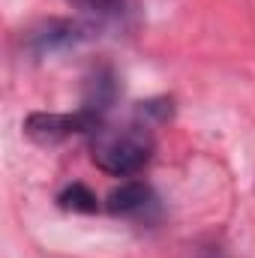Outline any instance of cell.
Here are the masks:
<instances>
[{
  "instance_id": "cell-3",
  "label": "cell",
  "mask_w": 255,
  "mask_h": 258,
  "mask_svg": "<svg viewBox=\"0 0 255 258\" xmlns=\"http://www.w3.org/2000/svg\"><path fill=\"white\" fill-rule=\"evenodd\" d=\"M99 126H102V123H99L90 111H84V108H78L75 114H45V111H36V114H30V117L24 120L27 138H33V141L42 144V147L60 144V141L72 138V135L93 132V129H99Z\"/></svg>"
},
{
  "instance_id": "cell-2",
  "label": "cell",
  "mask_w": 255,
  "mask_h": 258,
  "mask_svg": "<svg viewBox=\"0 0 255 258\" xmlns=\"http://www.w3.org/2000/svg\"><path fill=\"white\" fill-rule=\"evenodd\" d=\"M93 24L90 21H72V18H48L36 27L27 30L24 36V45L30 54L36 57H48V54H57L66 48H75L78 42L90 39L93 36Z\"/></svg>"
},
{
  "instance_id": "cell-4",
  "label": "cell",
  "mask_w": 255,
  "mask_h": 258,
  "mask_svg": "<svg viewBox=\"0 0 255 258\" xmlns=\"http://www.w3.org/2000/svg\"><path fill=\"white\" fill-rule=\"evenodd\" d=\"M87 15L93 27H132L138 21V0H69Z\"/></svg>"
},
{
  "instance_id": "cell-1",
  "label": "cell",
  "mask_w": 255,
  "mask_h": 258,
  "mask_svg": "<svg viewBox=\"0 0 255 258\" xmlns=\"http://www.w3.org/2000/svg\"><path fill=\"white\" fill-rule=\"evenodd\" d=\"M90 135V156L105 174L129 177L141 171L153 156V132L147 123L135 120L126 126H99Z\"/></svg>"
},
{
  "instance_id": "cell-7",
  "label": "cell",
  "mask_w": 255,
  "mask_h": 258,
  "mask_svg": "<svg viewBox=\"0 0 255 258\" xmlns=\"http://www.w3.org/2000/svg\"><path fill=\"white\" fill-rule=\"evenodd\" d=\"M207 258H225V255H219V252H210V255H207Z\"/></svg>"
},
{
  "instance_id": "cell-6",
  "label": "cell",
  "mask_w": 255,
  "mask_h": 258,
  "mask_svg": "<svg viewBox=\"0 0 255 258\" xmlns=\"http://www.w3.org/2000/svg\"><path fill=\"white\" fill-rule=\"evenodd\" d=\"M57 204L63 210H72V213H96L99 210V198L84 183H69L63 192L57 195Z\"/></svg>"
},
{
  "instance_id": "cell-5",
  "label": "cell",
  "mask_w": 255,
  "mask_h": 258,
  "mask_svg": "<svg viewBox=\"0 0 255 258\" xmlns=\"http://www.w3.org/2000/svg\"><path fill=\"white\" fill-rule=\"evenodd\" d=\"M153 204H156V195H153V189L147 183H141V180H126L117 189H111L108 198H105V210L111 216H123V219L144 216Z\"/></svg>"
}]
</instances>
